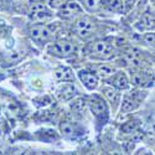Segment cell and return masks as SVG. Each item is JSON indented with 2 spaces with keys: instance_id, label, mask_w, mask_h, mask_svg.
I'll list each match as a JSON object with an SVG mask.
<instances>
[{
  "instance_id": "6da1fadb",
  "label": "cell",
  "mask_w": 155,
  "mask_h": 155,
  "mask_svg": "<svg viewBox=\"0 0 155 155\" xmlns=\"http://www.w3.org/2000/svg\"><path fill=\"white\" fill-rule=\"evenodd\" d=\"M89 108H91L93 115L97 118V120L101 124H106L108 119V107L107 103L103 101L99 96H93L88 102Z\"/></svg>"
},
{
  "instance_id": "7a4b0ae2",
  "label": "cell",
  "mask_w": 155,
  "mask_h": 155,
  "mask_svg": "<svg viewBox=\"0 0 155 155\" xmlns=\"http://www.w3.org/2000/svg\"><path fill=\"white\" fill-rule=\"evenodd\" d=\"M47 50L54 56L67 57V56L76 54L77 47L73 42H70V41H58V42H55L54 45H50Z\"/></svg>"
},
{
  "instance_id": "3957f363",
  "label": "cell",
  "mask_w": 155,
  "mask_h": 155,
  "mask_svg": "<svg viewBox=\"0 0 155 155\" xmlns=\"http://www.w3.org/2000/svg\"><path fill=\"white\" fill-rule=\"evenodd\" d=\"M89 54L94 58L109 60L113 56V47L107 41H97L89 48Z\"/></svg>"
},
{
  "instance_id": "277c9868",
  "label": "cell",
  "mask_w": 155,
  "mask_h": 155,
  "mask_svg": "<svg viewBox=\"0 0 155 155\" xmlns=\"http://www.w3.org/2000/svg\"><path fill=\"white\" fill-rule=\"evenodd\" d=\"M145 97V92H140V91H137V92H132L124 97L123 99V104H122V113H129L134 110L139 104L141 99Z\"/></svg>"
},
{
  "instance_id": "5b68a950",
  "label": "cell",
  "mask_w": 155,
  "mask_h": 155,
  "mask_svg": "<svg viewBox=\"0 0 155 155\" xmlns=\"http://www.w3.org/2000/svg\"><path fill=\"white\" fill-rule=\"evenodd\" d=\"M30 18L34 21H38V22H44L47 21L52 18V14L48 10V8L41 3H36L31 6L30 10Z\"/></svg>"
},
{
  "instance_id": "8992f818",
  "label": "cell",
  "mask_w": 155,
  "mask_h": 155,
  "mask_svg": "<svg viewBox=\"0 0 155 155\" xmlns=\"http://www.w3.org/2000/svg\"><path fill=\"white\" fill-rule=\"evenodd\" d=\"M82 12V8L80 6V4H77L76 2H67L66 4H62L60 6V11L58 15L62 19H72L74 16H77L78 14Z\"/></svg>"
},
{
  "instance_id": "52a82bcc",
  "label": "cell",
  "mask_w": 155,
  "mask_h": 155,
  "mask_svg": "<svg viewBox=\"0 0 155 155\" xmlns=\"http://www.w3.org/2000/svg\"><path fill=\"white\" fill-rule=\"evenodd\" d=\"M30 34H31V37L35 41L42 44V42H46V41L50 40L51 35H52V31L50 30V28L47 26V25L40 24V25H35V26L31 29Z\"/></svg>"
},
{
  "instance_id": "ba28073f",
  "label": "cell",
  "mask_w": 155,
  "mask_h": 155,
  "mask_svg": "<svg viewBox=\"0 0 155 155\" xmlns=\"http://www.w3.org/2000/svg\"><path fill=\"white\" fill-rule=\"evenodd\" d=\"M94 29V24L89 20L88 18H83V19H80L78 21L76 22L74 25V31L76 34L78 35L80 37H87L91 35V32L93 31Z\"/></svg>"
},
{
  "instance_id": "9c48e42d",
  "label": "cell",
  "mask_w": 155,
  "mask_h": 155,
  "mask_svg": "<svg viewBox=\"0 0 155 155\" xmlns=\"http://www.w3.org/2000/svg\"><path fill=\"white\" fill-rule=\"evenodd\" d=\"M78 77L82 81V83L86 86V88L89 89V91H92V89H94L98 86V77L93 72L82 70V71L78 72Z\"/></svg>"
},
{
  "instance_id": "30bf717a",
  "label": "cell",
  "mask_w": 155,
  "mask_h": 155,
  "mask_svg": "<svg viewBox=\"0 0 155 155\" xmlns=\"http://www.w3.org/2000/svg\"><path fill=\"white\" fill-rule=\"evenodd\" d=\"M107 81L109 84H112L113 87L118 89H128L129 87V81L123 72H117V73L114 72L112 76L108 77Z\"/></svg>"
},
{
  "instance_id": "8fae6325",
  "label": "cell",
  "mask_w": 155,
  "mask_h": 155,
  "mask_svg": "<svg viewBox=\"0 0 155 155\" xmlns=\"http://www.w3.org/2000/svg\"><path fill=\"white\" fill-rule=\"evenodd\" d=\"M74 94H76V87L73 86V83H62L56 91V96L63 101H68L73 98Z\"/></svg>"
},
{
  "instance_id": "7c38bea8",
  "label": "cell",
  "mask_w": 155,
  "mask_h": 155,
  "mask_svg": "<svg viewBox=\"0 0 155 155\" xmlns=\"http://www.w3.org/2000/svg\"><path fill=\"white\" fill-rule=\"evenodd\" d=\"M54 76L57 81L61 82H72L74 81V74L73 71L70 67H58L55 70Z\"/></svg>"
},
{
  "instance_id": "4fadbf2b",
  "label": "cell",
  "mask_w": 155,
  "mask_h": 155,
  "mask_svg": "<svg viewBox=\"0 0 155 155\" xmlns=\"http://www.w3.org/2000/svg\"><path fill=\"white\" fill-rule=\"evenodd\" d=\"M60 129H61V133L67 138H76L78 134H81V132L78 130V125L72 122H62V124L60 125Z\"/></svg>"
},
{
  "instance_id": "5bb4252c",
  "label": "cell",
  "mask_w": 155,
  "mask_h": 155,
  "mask_svg": "<svg viewBox=\"0 0 155 155\" xmlns=\"http://www.w3.org/2000/svg\"><path fill=\"white\" fill-rule=\"evenodd\" d=\"M153 77L145 72H135L132 74V83L135 86H144L145 83H151Z\"/></svg>"
},
{
  "instance_id": "9a60e30c",
  "label": "cell",
  "mask_w": 155,
  "mask_h": 155,
  "mask_svg": "<svg viewBox=\"0 0 155 155\" xmlns=\"http://www.w3.org/2000/svg\"><path fill=\"white\" fill-rule=\"evenodd\" d=\"M103 92H104V96L107 97V99L113 104V107H115L119 103V99H120V93L118 89L115 88H110V87H106L103 89Z\"/></svg>"
},
{
  "instance_id": "2e32d148",
  "label": "cell",
  "mask_w": 155,
  "mask_h": 155,
  "mask_svg": "<svg viewBox=\"0 0 155 155\" xmlns=\"http://www.w3.org/2000/svg\"><path fill=\"white\" fill-rule=\"evenodd\" d=\"M112 11H115V12H122L124 11V5H123V2L122 0H102Z\"/></svg>"
},
{
  "instance_id": "e0dca14e",
  "label": "cell",
  "mask_w": 155,
  "mask_h": 155,
  "mask_svg": "<svg viewBox=\"0 0 155 155\" xmlns=\"http://www.w3.org/2000/svg\"><path fill=\"white\" fill-rule=\"evenodd\" d=\"M113 73H114V70L110 66H108V64H101V66L97 67V77H101V78L107 80Z\"/></svg>"
},
{
  "instance_id": "ac0fdd59",
  "label": "cell",
  "mask_w": 155,
  "mask_h": 155,
  "mask_svg": "<svg viewBox=\"0 0 155 155\" xmlns=\"http://www.w3.org/2000/svg\"><path fill=\"white\" fill-rule=\"evenodd\" d=\"M140 24H141V28L140 30H143V29H153L154 28V16L150 14V12H145L144 16L141 18L140 20Z\"/></svg>"
},
{
  "instance_id": "d6986e66",
  "label": "cell",
  "mask_w": 155,
  "mask_h": 155,
  "mask_svg": "<svg viewBox=\"0 0 155 155\" xmlns=\"http://www.w3.org/2000/svg\"><path fill=\"white\" fill-rule=\"evenodd\" d=\"M139 127V120L138 119H134V120H130L125 123L123 127H122V132L124 133H133L137 130V128Z\"/></svg>"
},
{
  "instance_id": "ffe728a7",
  "label": "cell",
  "mask_w": 155,
  "mask_h": 155,
  "mask_svg": "<svg viewBox=\"0 0 155 155\" xmlns=\"http://www.w3.org/2000/svg\"><path fill=\"white\" fill-rule=\"evenodd\" d=\"M72 110L76 112L77 114H81L82 112H84V102L83 99H78L74 103H72Z\"/></svg>"
},
{
  "instance_id": "44dd1931",
  "label": "cell",
  "mask_w": 155,
  "mask_h": 155,
  "mask_svg": "<svg viewBox=\"0 0 155 155\" xmlns=\"http://www.w3.org/2000/svg\"><path fill=\"white\" fill-rule=\"evenodd\" d=\"M80 2L83 4V6L87 9V10H89V11H92V10H94V8H96V5H97V0H80Z\"/></svg>"
},
{
  "instance_id": "7402d4cb",
  "label": "cell",
  "mask_w": 155,
  "mask_h": 155,
  "mask_svg": "<svg viewBox=\"0 0 155 155\" xmlns=\"http://www.w3.org/2000/svg\"><path fill=\"white\" fill-rule=\"evenodd\" d=\"M144 38H145V41H147V44H148V45H150V46H153V45H154V34L148 32V34H145Z\"/></svg>"
},
{
  "instance_id": "603a6c76",
  "label": "cell",
  "mask_w": 155,
  "mask_h": 155,
  "mask_svg": "<svg viewBox=\"0 0 155 155\" xmlns=\"http://www.w3.org/2000/svg\"><path fill=\"white\" fill-rule=\"evenodd\" d=\"M122 2H123V5H124L125 9H130L135 4L137 0H122Z\"/></svg>"
}]
</instances>
